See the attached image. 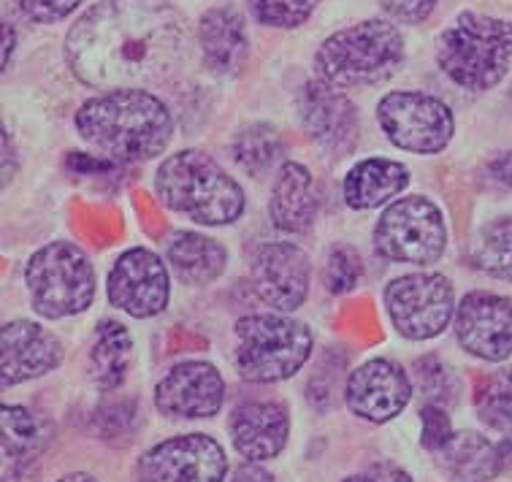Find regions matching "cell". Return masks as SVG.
<instances>
[{
    "label": "cell",
    "mask_w": 512,
    "mask_h": 482,
    "mask_svg": "<svg viewBox=\"0 0 512 482\" xmlns=\"http://www.w3.org/2000/svg\"><path fill=\"white\" fill-rule=\"evenodd\" d=\"M198 44L206 68L220 76L239 74L247 63V30L239 11L228 6L206 11L198 25Z\"/></svg>",
    "instance_id": "ffe728a7"
},
{
    "label": "cell",
    "mask_w": 512,
    "mask_h": 482,
    "mask_svg": "<svg viewBox=\"0 0 512 482\" xmlns=\"http://www.w3.org/2000/svg\"><path fill=\"white\" fill-rule=\"evenodd\" d=\"M106 293H109L112 306L136 320L160 315L171 298V279H168L166 263L144 247L122 252L109 271Z\"/></svg>",
    "instance_id": "7c38bea8"
},
{
    "label": "cell",
    "mask_w": 512,
    "mask_h": 482,
    "mask_svg": "<svg viewBox=\"0 0 512 482\" xmlns=\"http://www.w3.org/2000/svg\"><path fill=\"white\" fill-rule=\"evenodd\" d=\"M472 260L488 277L512 282V217H499L477 233Z\"/></svg>",
    "instance_id": "83f0119b"
},
{
    "label": "cell",
    "mask_w": 512,
    "mask_h": 482,
    "mask_svg": "<svg viewBox=\"0 0 512 482\" xmlns=\"http://www.w3.org/2000/svg\"><path fill=\"white\" fill-rule=\"evenodd\" d=\"M491 174H494L502 185L512 187V149L510 152H504L502 158H496L494 163H491Z\"/></svg>",
    "instance_id": "f35d334b"
},
{
    "label": "cell",
    "mask_w": 512,
    "mask_h": 482,
    "mask_svg": "<svg viewBox=\"0 0 512 482\" xmlns=\"http://www.w3.org/2000/svg\"><path fill=\"white\" fill-rule=\"evenodd\" d=\"M187 22L168 0H101L66 38V60L95 90H144L185 57Z\"/></svg>",
    "instance_id": "6da1fadb"
},
{
    "label": "cell",
    "mask_w": 512,
    "mask_h": 482,
    "mask_svg": "<svg viewBox=\"0 0 512 482\" xmlns=\"http://www.w3.org/2000/svg\"><path fill=\"white\" fill-rule=\"evenodd\" d=\"M247 3L252 17L269 28H298L320 6V0H247Z\"/></svg>",
    "instance_id": "f546056e"
},
{
    "label": "cell",
    "mask_w": 512,
    "mask_h": 482,
    "mask_svg": "<svg viewBox=\"0 0 512 482\" xmlns=\"http://www.w3.org/2000/svg\"><path fill=\"white\" fill-rule=\"evenodd\" d=\"M79 3H82V0H19L22 11H25L33 22H41V25H52V22L66 19Z\"/></svg>",
    "instance_id": "836d02e7"
},
{
    "label": "cell",
    "mask_w": 512,
    "mask_h": 482,
    "mask_svg": "<svg viewBox=\"0 0 512 482\" xmlns=\"http://www.w3.org/2000/svg\"><path fill=\"white\" fill-rule=\"evenodd\" d=\"M296 109L298 120L315 144H320L336 158L353 152L361 125H358V112L350 95L342 93L334 84L317 79L298 90Z\"/></svg>",
    "instance_id": "4fadbf2b"
},
{
    "label": "cell",
    "mask_w": 512,
    "mask_h": 482,
    "mask_svg": "<svg viewBox=\"0 0 512 482\" xmlns=\"http://www.w3.org/2000/svg\"><path fill=\"white\" fill-rule=\"evenodd\" d=\"M11 52H14V28L3 22V65H9Z\"/></svg>",
    "instance_id": "ab89813d"
},
{
    "label": "cell",
    "mask_w": 512,
    "mask_h": 482,
    "mask_svg": "<svg viewBox=\"0 0 512 482\" xmlns=\"http://www.w3.org/2000/svg\"><path fill=\"white\" fill-rule=\"evenodd\" d=\"M512 60V25L504 19L466 11L439 36L442 74L464 90H491L502 82Z\"/></svg>",
    "instance_id": "5b68a950"
},
{
    "label": "cell",
    "mask_w": 512,
    "mask_h": 482,
    "mask_svg": "<svg viewBox=\"0 0 512 482\" xmlns=\"http://www.w3.org/2000/svg\"><path fill=\"white\" fill-rule=\"evenodd\" d=\"M76 130L109 160L144 163L168 147L174 117L166 103L147 90H112L79 106Z\"/></svg>",
    "instance_id": "7a4b0ae2"
},
{
    "label": "cell",
    "mask_w": 512,
    "mask_h": 482,
    "mask_svg": "<svg viewBox=\"0 0 512 482\" xmlns=\"http://www.w3.org/2000/svg\"><path fill=\"white\" fill-rule=\"evenodd\" d=\"M434 6H437V0H382V9L393 19L410 22V25L423 22L434 11Z\"/></svg>",
    "instance_id": "e575fe53"
},
{
    "label": "cell",
    "mask_w": 512,
    "mask_h": 482,
    "mask_svg": "<svg viewBox=\"0 0 512 482\" xmlns=\"http://www.w3.org/2000/svg\"><path fill=\"white\" fill-rule=\"evenodd\" d=\"M60 363H63V342L44 325L33 320H11L3 325V353H0L3 388L44 377Z\"/></svg>",
    "instance_id": "ac0fdd59"
},
{
    "label": "cell",
    "mask_w": 512,
    "mask_h": 482,
    "mask_svg": "<svg viewBox=\"0 0 512 482\" xmlns=\"http://www.w3.org/2000/svg\"><path fill=\"white\" fill-rule=\"evenodd\" d=\"M233 482H274L269 472H263L261 466H255L252 461H247L244 466H239V472H236V480Z\"/></svg>",
    "instance_id": "74e56055"
},
{
    "label": "cell",
    "mask_w": 512,
    "mask_h": 482,
    "mask_svg": "<svg viewBox=\"0 0 512 482\" xmlns=\"http://www.w3.org/2000/svg\"><path fill=\"white\" fill-rule=\"evenodd\" d=\"M166 258L171 271L182 285H209L228 266V252L220 241L196 231H177L166 244Z\"/></svg>",
    "instance_id": "603a6c76"
},
{
    "label": "cell",
    "mask_w": 512,
    "mask_h": 482,
    "mask_svg": "<svg viewBox=\"0 0 512 482\" xmlns=\"http://www.w3.org/2000/svg\"><path fill=\"white\" fill-rule=\"evenodd\" d=\"M225 380L206 361L177 363L155 388V407L171 420H201L220 412Z\"/></svg>",
    "instance_id": "2e32d148"
},
{
    "label": "cell",
    "mask_w": 512,
    "mask_h": 482,
    "mask_svg": "<svg viewBox=\"0 0 512 482\" xmlns=\"http://www.w3.org/2000/svg\"><path fill=\"white\" fill-rule=\"evenodd\" d=\"M499 450V464H502V472L512 469V439H504L502 445L496 447Z\"/></svg>",
    "instance_id": "60d3db41"
},
{
    "label": "cell",
    "mask_w": 512,
    "mask_h": 482,
    "mask_svg": "<svg viewBox=\"0 0 512 482\" xmlns=\"http://www.w3.org/2000/svg\"><path fill=\"white\" fill-rule=\"evenodd\" d=\"M342 482H412V477L404 469L393 464H374L358 474H350Z\"/></svg>",
    "instance_id": "d590c367"
},
{
    "label": "cell",
    "mask_w": 512,
    "mask_h": 482,
    "mask_svg": "<svg viewBox=\"0 0 512 482\" xmlns=\"http://www.w3.org/2000/svg\"><path fill=\"white\" fill-rule=\"evenodd\" d=\"M133 361V336L117 320H103L95 328L90 347V377L101 390H117L128 377Z\"/></svg>",
    "instance_id": "d4e9b609"
},
{
    "label": "cell",
    "mask_w": 512,
    "mask_h": 482,
    "mask_svg": "<svg viewBox=\"0 0 512 482\" xmlns=\"http://www.w3.org/2000/svg\"><path fill=\"white\" fill-rule=\"evenodd\" d=\"M475 407L485 426L512 434V369L494 371L477 385Z\"/></svg>",
    "instance_id": "f1b7e54d"
},
{
    "label": "cell",
    "mask_w": 512,
    "mask_h": 482,
    "mask_svg": "<svg viewBox=\"0 0 512 482\" xmlns=\"http://www.w3.org/2000/svg\"><path fill=\"white\" fill-rule=\"evenodd\" d=\"M374 247L393 263L431 266L445 255L447 228L442 209L426 195L393 201L374 228Z\"/></svg>",
    "instance_id": "ba28073f"
},
{
    "label": "cell",
    "mask_w": 512,
    "mask_h": 482,
    "mask_svg": "<svg viewBox=\"0 0 512 482\" xmlns=\"http://www.w3.org/2000/svg\"><path fill=\"white\" fill-rule=\"evenodd\" d=\"M236 369L247 382H282L304 369L312 355V331L285 315H247L236 323Z\"/></svg>",
    "instance_id": "8992f818"
},
{
    "label": "cell",
    "mask_w": 512,
    "mask_h": 482,
    "mask_svg": "<svg viewBox=\"0 0 512 482\" xmlns=\"http://www.w3.org/2000/svg\"><path fill=\"white\" fill-rule=\"evenodd\" d=\"M410 185V168L399 160L369 158L355 163L345 177V201L350 209L366 212L388 204Z\"/></svg>",
    "instance_id": "7402d4cb"
},
{
    "label": "cell",
    "mask_w": 512,
    "mask_h": 482,
    "mask_svg": "<svg viewBox=\"0 0 512 482\" xmlns=\"http://www.w3.org/2000/svg\"><path fill=\"white\" fill-rule=\"evenodd\" d=\"M231 155L247 177L269 174L282 155L280 130L269 122H252L233 136Z\"/></svg>",
    "instance_id": "4316f807"
},
{
    "label": "cell",
    "mask_w": 512,
    "mask_h": 482,
    "mask_svg": "<svg viewBox=\"0 0 512 482\" xmlns=\"http://www.w3.org/2000/svg\"><path fill=\"white\" fill-rule=\"evenodd\" d=\"M437 455L453 482H494L496 474L502 472L499 450L485 436L472 431L453 436Z\"/></svg>",
    "instance_id": "484cf974"
},
{
    "label": "cell",
    "mask_w": 512,
    "mask_h": 482,
    "mask_svg": "<svg viewBox=\"0 0 512 482\" xmlns=\"http://www.w3.org/2000/svg\"><path fill=\"white\" fill-rule=\"evenodd\" d=\"M228 428L236 453L252 464H263L288 445L290 415L277 401H247L233 409Z\"/></svg>",
    "instance_id": "d6986e66"
},
{
    "label": "cell",
    "mask_w": 512,
    "mask_h": 482,
    "mask_svg": "<svg viewBox=\"0 0 512 482\" xmlns=\"http://www.w3.org/2000/svg\"><path fill=\"white\" fill-rule=\"evenodd\" d=\"M418 380L423 393L434 396L437 404H445V401L453 399V377H450V371L437 358H420Z\"/></svg>",
    "instance_id": "1f68e13d"
},
{
    "label": "cell",
    "mask_w": 512,
    "mask_h": 482,
    "mask_svg": "<svg viewBox=\"0 0 512 482\" xmlns=\"http://www.w3.org/2000/svg\"><path fill=\"white\" fill-rule=\"evenodd\" d=\"M228 458L206 434L171 436L149 447L136 464V482H223Z\"/></svg>",
    "instance_id": "8fae6325"
},
{
    "label": "cell",
    "mask_w": 512,
    "mask_h": 482,
    "mask_svg": "<svg viewBox=\"0 0 512 482\" xmlns=\"http://www.w3.org/2000/svg\"><path fill=\"white\" fill-rule=\"evenodd\" d=\"M377 120L393 147L415 155H437L456 133V120L445 101L412 90L385 95L377 106Z\"/></svg>",
    "instance_id": "30bf717a"
},
{
    "label": "cell",
    "mask_w": 512,
    "mask_h": 482,
    "mask_svg": "<svg viewBox=\"0 0 512 482\" xmlns=\"http://www.w3.org/2000/svg\"><path fill=\"white\" fill-rule=\"evenodd\" d=\"M404 60V38L388 19H364L328 36L317 49L315 68L323 82L339 90L369 87L396 74Z\"/></svg>",
    "instance_id": "277c9868"
},
{
    "label": "cell",
    "mask_w": 512,
    "mask_h": 482,
    "mask_svg": "<svg viewBox=\"0 0 512 482\" xmlns=\"http://www.w3.org/2000/svg\"><path fill=\"white\" fill-rule=\"evenodd\" d=\"M385 309L396 334L426 342L445 331L456 312V293L445 274H404L388 282Z\"/></svg>",
    "instance_id": "9c48e42d"
},
{
    "label": "cell",
    "mask_w": 512,
    "mask_h": 482,
    "mask_svg": "<svg viewBox=\"0 0 512 482\" xmlns=\"http://www.w3.org/2000/svg\"><path fill=\"white\" fill-rule=\"evenodd\" d=\"M255 293L280 312H296L309 296V258L288 241L263 244L252 255Z\"/></svg>",
    "instance_id": "e0dca14e"
},
{
    "label": "cell",
    "mask_w": 512,
    "mask_h": 482,
    "mask_svg": "<svg viewBox=\"0 0 512 482\" xmlns=\"http://www.w3.org/2000/svg\"><path fill=\"white\" fill-rule=\"evenodd\" d=\"M155 193L171 212L185 214L198 225H231L244 214L242 185L225 174L220 163L198 149H182L155 171Z\"/></svg>",
    "instance_id": "3957f363"
},
{
    "label": "cell",
    "mask_w": 512,
    "mask_h": 482,
    "mask_svg": "<svg viewBox=\"0 0 512 482\" xmlns=\"http://www.w3.org/2000/svg\"><path fill=\"white\" fill-rule=\"evenodd\" d=\"M17 171V152H14V144H11L9 133H3V182L9 185L11 177Z\"/></svg>",
    "instance_id": "8d00e7d4"
},
{
    "label": "cell",
    "mask_w": 512,
    "mask_h": 482,
    "mask_svg": "<svg viewBox=\"0 0 512 482\" xmlns=\"http://www.w3.org/2000/svg\"><path fill=\"white\" fill-rule=\"evenodd\" d=\"M456 339L466 353L499 363L512 355V298L475 290L461 298Z\"/></svg>",
    "instance_id": "5bb4252c"
},
{
    "label": "cell",
    "mask_w": 512,
    "mask_h": 482,
    "mask_svg": "<svg viewBox=\"0 0 512 482\" xmlns=\"http://www.w3.org/2000/svg\"><path fill=\"white\" fill-rule=\"evenodd\" d=\"M30 301L47 320L82 315L95 298V269L71 241H52L33 252L25 269Z\"/></svg>",
    "instance_id": "52a82bcc"
},
{
    "label": "cell",
    "mask_w": 512,
    "mask_h": 482,
    "mask_svg": "<svg viewBox=\"0 0 512 482\" xmlns=\"http://www.w3.org/2000/svg\"><path fill=\"white\" fill-rule=\"evenodd\" d=\"M420 420H423V447L431 450V453H439L442 447L453 439V426H450V418L445 415V409L439 407V404H429V407H423L420 412Z\"/></svg>",
    "instance_id": "d6a6232c"
},
{
    "label": "cell",
    "mask_w": 512,
    "mask_h": 482,
    "mask_svg": "<svg viewBox=\"0 0 512 482\" xmlns=\"http://www.w3.org/2000/svg\"><path fill=\"white\" fill-rule=\"evenodd\" d=\"M412 399V382L407 371L388 358H372L350 371L345 401L355 418L369 423H388L399 418Z\"/></svg>",
    "instance_id": "9a60e30c"
},
{
    "label": "cell",
    "mask_w": 512,
    "mask_h": 482,
    "mask_svg": "<svg viewBox=\"0 0 512 482\" xmlns=\"http://www.w3.org/2000/svg\"><path fill=\"white\" fill-rule=\"evenodd\" d=\"M274 228L285 233H307L317 217V187L312 171L301 163H285L271 187L269 204Z\"/></svg>",
    "instance_id": "44dd1931"
},
{
    "label": "cell",
    "mask_w": 512,
    "mask_h": 482,
    "mask_svg": "<svg viewBox=\"0 0 512 482\" xmlns=\"http://www.w3.org/2000/svg\"><path fill=\"white\" fill-rule=\"evenodd\" d=\"M57 482H98L93 474H84V472H74V474H66V477H60Z\"/></svg>",
    "instance_id": "b9f144b4"
},
{
    "label": "cell",
    "mask_w": 512,
    "mask_h": 482,
    "mask_svg": "<svg viewBox=\"0 0 512 482\" xmlns=\"http://www.w3.org/2000/svg\"><path fill=\"white\" fill-rule=\"evenodd\" d=\"M49 436L44 423L25 407H3V461H6V482H17L25 469L36 461L47 447Z\"/></svg>",
    "instance_id": "cb8c5ba5"
},
{
    "label": "cell",
    "mask_w": 512,
    "mask_h": 482,
    "mask_svg": "<svg viewBox=\"0 0 512 482\" xmlns=\"http://www.w3.org/2000/svg\"><path fill=\"white\" fill-rule=\"evenodd\" d=\"M364 277V260L355 247H336L326 263V288L334 296L353 293Z\"/></svg>",
    "instance_id": "4dcf8cb0"
}]
</instances>
